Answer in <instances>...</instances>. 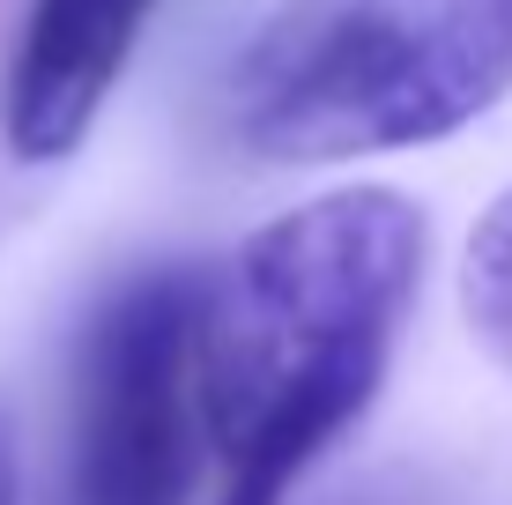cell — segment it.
<instances>
[{
    "mask_svg": "<svg viewBox=\"0 0 512 505\" xmlns=\"http://www.w3.org/2000/svg\"><path fill=\"white\" fill-rule=\"evenodd\" d=\"M423 208L394 186L320 194L201 275L193 394L223 454L216 505H282L379 394L423 275Z\"/></svg>",
    "mask_w": 512,
    "mask_h": 505,
    "instance_id": "6da1fadb",
    "label": "cell"
},
{
    "mask_svg": "<svg viewBox=\"0 0 512 505\" xmlns=\"http://www.w3.org/2000/svg\"><path fill=\"white\" fill-rule=\"evenodd\" d=\"M512 90V0H282L223 82L231 142L342 164L461 134Z\"/></svg>",
    "mask_w": 512,
    "mask_h": 505,
    "instance_id": "7a4b0ae2",
    "label": "cell"
},
{
    "mask_svg": "<svg viewBox=\"0 0 512 505\" xmlns=\"http://www.w3.org/2000/svg\"><path fill=\"white\" fill-rule=\"evenodd\" d=\"M193 268H141L82 342L75 505H186L193 483Z\"/></svg>",
    "mask_w": 512,
    "mask_h": 505,
    "instance_id": "3957f363",
    "label": "cell"
},
{
    "mask_svg": "<svg viewBox=\"0 0 512 505\" xmlns=\"http://www.w3.org/2000/svg\"><path fill=\"white\" fill-rule=\"evenodd\" d=\"M156 0H30L0 75V142L23 164H60L119 90Z\"/></svg>",
    "mask_w": 512,
    "mask_h": 505,
    "instance_id": "277c9868",
    "label": "cell"
},
{
    "mask_svg": "<svg viewBox=\"0 0 512 505\" xmlns=\"http://www.w3.org/2000/svg\"><path fill=\"white\" fill-rule=\"evenodd\" d=\"M461 312L498 364H512V186L475 216L461 246Z\"/></svg>",
    "mask_w": 512,
    "mask_h": 505,
    "instance_id": "5b68a950",
    "label": "cell"
},
{
    "mask_svg": "<svg viewBox=\"0 0 512 505\" xmlns=\"http://www.w3.org/2000/svg\"><path fill=\"white\" fill-rule=\"evenodd\" d=\"M0 505H15V424L0 409Z\"/></svg>",
    "mask_w": 512,
    "mask_h": 505,
    "instance_id": "8992f818",
    "label": "cell"
}]
</instances>
